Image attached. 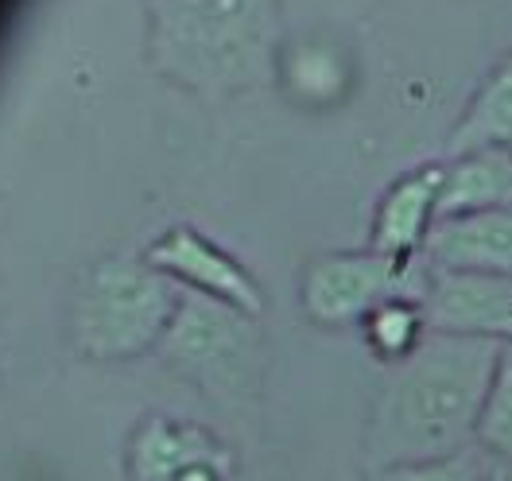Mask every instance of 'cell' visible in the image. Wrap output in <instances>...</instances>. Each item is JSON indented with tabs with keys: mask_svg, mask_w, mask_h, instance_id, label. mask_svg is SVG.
<instances>
[{
	"mask_svg": "<svg viewBox=\"0 0 512 481\" xmlns=\"http://www.w3.org/2000/svg\"><path fill=\"white\" fill-rule=\"evenodd\" d=\"M501 346L431 330L408 361L392 365L365 427V474L474 447Z\"/></svg>",
	"mask_w": 512,
	"mask_h": 481,
	"instance_id": "6da1fadb",
	"label": "cell"
},
{
	"mask_svg": "<svg viewBox=\"0 0 512 481\" xmlns=\"http://www.w3.org/2000/svg\"><path fill=\"white\" fill-rule=\"evenodd\" d=\"M163 357L225 408H249L260 388V338L253 315L214 299L179 303Z\"/></svg>",
	"mask_w": 512,
	"mask_h": 481,
	"instance_id": "7a4b0ae2",
	"label": "cell"
},
{
	"mask_svg": "<svg viewBox=\"0 0 512 481\" xmlns=\"http://www.w3.org/2000/svg\"><path fill=\"white\" fill-rule=\"evenodd\" d=\"M179 303L160 280L140 272H105L78 303V346L90 357H132L167 338Z\"/></svg>",
	"mask_w": 512,
	"mask_h": 481,
	"instance_id": "3957f363",
	"label": "cell"
},
{
	"mask_svg": "<svg viewBox=\"0 0 512 481\" xmlns=\"http://www.w3.org/2000/svg\"><path fill=\"white\" fill-rule=\"evenodd\" d=\"M427 291V260L396 264L373 249L365 253H334L307 264L303 272V311L319 326H361L373 307L392 295H419Z\"/></svg>",
	"mask_w": 512,
	"mask_h": 481,
	"instance_id": "277c9868",
	"label": "cell"
},
{
	"mask_svg": "<svg viewBox=\"0 0 512 481\" xmlns=\"http://www.w3.org/2000/svg\"><path fill=\"white\" fill-rule=\"evenodd\" d=\"M148 264L156 272H167L171 280L187 284L191 291H198L202 299L225 303L241 315H256L264 307V295H260L253 272L191 225H179V229L163 233L160 241L148 249Z\"/></svg>",
	"mask_w": 512,
	"mask_h": 481,
	"instance_id": "5b68a950",
	"label": "cell"
},
{
	"mask_svg": "<svg viewBox=\"0 0 512 481\" xmlns=\"http://www.w3.org/2000/svg\"><path fill=\"white\" fill-rule=\"evenodd\" d=\"M423 307L435 334L512 342V280L427 268Z\"/></svg>",
	"mask_w": 512,
	"mask_h": 481,
	"instance_id": "8992f818",
	"label": "cell"
},
{
	"mask_svg": "<svg viewBox=\"0 0 512 481\" xmlns=\"http://www.w3.org/2000/svg\"><path fill=\"white\" fill-rule=\"evenodd\" d=\"M443 163H423L400 175L377 202L369 249L396 264H419L431 229L439 225Z\"/></svg>",
	"mask_w": 512,
	"mask_h": 481,
	"instance_id": "52a82bcc",
	"label": "cell"
},
{
	"mask_svg": "<svg viewBox=\"0 0 512 481\" xmlns=\"http://www.w3.org/2000/svg\"><path fill=\"white\" fill-rule=\"evenodd\" d=\"M194 466H233V450L210 427L148 416L128 439V481H183Z\"/></svg>",
	"mask_w": 512,
	"mask_h": 481,
	"instance_id": "ba28073f",
	"label": "cell"
},
{
	"mask_svg": "<svg viewBox=\"0 0 512 481\" xmlns=\"http://www.w3.org/2000/svg\"><path fill=\"white\" fill-rule=\"evenodd\" d=\"M423 260L427 268L443 272H478L512 280V210L443 218L427 237Z\"/></svg>",
	"mask_w": 512,
	"mask_h": 481,
	"instance_id": "9c48e42d",
	"label": "cell"
},
{
	"mask_svg": "<svg viewBox=\"0 0 512 481\" xmlns=\"http://www.w3.org/2000/svg\"><path fill=\"white\" fill-rule=\"evenodd\" d=\"M481 210H512V152L481 148L443 160V191H439V222L481 214Z\"/></svg>",
	"mask_w": 512,
	"mask_h": 481,
	"instance_id": "30bf717a",
	"label": "cell"
},
{
	"mask_svg": "<svg viewBox=\"0 0 512 481\" xmlns=\"http://www.w3.org/2000/svg\"><path fill=\"white\" fill-rule=\"evenodd\" d=\"M481 148L512 152V51L481 78L470 105L447 132V160L481 152Z\"/></svg>",
	"mask_w": 512,
	"mask_h": 481,
	"instance_id": "8fae6325",
	"label": "cell"
},
{
	"mask_svg": "<svg viewBox=\"0 0 512 481\" xmlns=\"http://www.w3.org/2000/svg\"><path fill=\"white\" fill-rule=\"evenodd\" d=\"M365 346L384 365H400L431 338V319L419 295H392L361 322Z\"/></svg>",
	"mask_w": 512,
	"mask_h": 481,
	"instance_id": "7c38bea8",
	"label": "cell"
},
{
	"mask_svg": "<svg viewBox=\"0 0 512 481\" xmlns=\"http://www.w3.org/2000/svg\"><path fill=\"white\" fill-rule=\"evenodd\" d=\"M478 447L485 450L493 462L512 466V342L501 346L493 385H489L485 404H481Z\"/></svg>",
	"mask_w": 512,
	"mask_h": 481,
	"instance_id": "4fadbf2b",
	"label": "cell"
},
{
	"mask_svg": "<svg viewBox=\"0 0 512 481\" xmlns=\"http://www.w3.org/2000/svg\"><path fill=\"white\" fill-rule=\"evenodd\" d=\"M501 462H493L485 450L474 447L447 454V458H431V462H404V466H388L377 470L365 481H489Z\"/></svg>",
	"mask_w": 512,
	"mask_h": 481,
	"instance_id": "5bb4252c",
	"label": "cell"
},
{
	"mask_svg": "<svg viewBox=\"0 0 512 481\" xmlns=\"http://www.w3.org/2000/svg\"><path fill=\"white\" fill-rule=\"evenodd\" d=\"M489 481H512L509 478V466H497V470H493V478Z\"/></svg>",
	"mask_w": 512,
	"mask_h": 481,
	"instance_id": "9a60e30c",
	"label": "cell"
}]
</instances>
